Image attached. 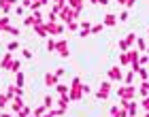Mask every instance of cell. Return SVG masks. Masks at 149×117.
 <instances>
[{"label": "cell", "mask_w": 149, "mask_h": 117, "mask_svg": "<svg viewBox=\"0 0 149 117\" xmlns=\"http://www.w3.org/2000/svg\"><path fill=\"white\" fill-rule=\"evenodd\" d=\"M139 64H141V66L149 64V56H141V58H139Z\"/></svg>", "instance_id": "obj_40"}, {"label": "cell", "mask_w": 149, "mask_h": 117, "mask_svg": "<svg viewBox=\"0 0 149 117\" xmlns=\"http://www.w3.org/2000/svg\"><path fill=\"white\" fill-rule=\"evenodd\" d=\"M43 83H45L47 87H56V85L60 83V77H58L56 72H47V75H45V79H43Z\"/></svg>", "instance_id": "obj_7"}, {"label": "cell", "mask_w": 149, "mask_h": 117, "mask_svg": "<svg viewBox=\"0 0 149 117\" xmlns=\"http://www.w3.org/2000/svg\"><path fill=\"white\" fill-rule=\"evenodd\" d=\"M34 34H36V36H49V34H47L45 24H36V26H34Z\"/></svg>", "instance_id": "obj_15"}, {"label": "cell", "mask_w": 149, "mask_h": 117, "mask_svg": "<svg viewBox=\"0 0 149 117\" xmlns=\"http://www.w3.org/2000/svg\"><path fill=\"white\" fill-rule=\"evenodd\" d=\"M15 6H17V0H0V11H2L4 15H6V13H11Z\"/></svg>", "instance_id": "obj_8"}, {"label": "cell", "mask_w": 149, "mask_h": 117, "mask_svg": "<svg viewBox=\"0 0 149 117\" xmlns=\"http://www.w3.org/2000/svg\"><path fill=\"white\" fill-rule=\"evenodd\" d=\"M119 62H121V66L130 64V56H128V51H121V53H119Z\"/></svg>", "instance_id": "obj_19"}, {"label": "cell", "mask_w": 149, "mask_h": 117, "mask_svg": "<svg viewBox=\"0 0 149 117\" xmlns=\"http://www.w3.org/2000/svg\"><path fill=\"white\" fill-rule=\"evenodd\" d=\"M104 28V24H96V26H92V34H98V32H102Z\"/></svg>", "instance_id": "obj_35"}, {"label": "cell", "mask_w": 149, "mask_h": 117, "mask_svg": "<svg viewBox=\"0 0 149 117\" xmlns=\"http://www.w3.org/2000/svg\"><path fill=\"white\" fill-rule=\"evenodd\" d=\"M56 51H58L62 58H70V47H68V40H66V38H60L58 43H56Z\"/></svg>", "instance_id": "obj_4"}, {"label": "cell", "mask_w": 149, "mask_h": 117, "mask_svg": "<svg viewBox=\"0 0 149 117\" xmlns=\"http://www.w3.org/2000/svg\"><path fill=\"white\" fill-rule=\"evenodd\" d=\"M19 70H22V60H13V64H11V68H9V72L17 75Z\"/></svg>", "instance_id": "obj_16"}, {"label": "cell", "mask_w": 149, "mask_h": 117, "mask_svg": "<svg viewBox=\"0 0 149 117\" xmlns=\"http://www.w3.org/2000/svg\"><path fill=\"white\" fill-rule=\"evenodd\" d=\"M13 60H15V58H13V53H11V51H6L4 56H2V60H0V68L9 70V68H11V64H13Z\"/></svg>", "instance_id": "obj_10"}, {"label": "cell", "mask_w": 149, "mask_h": 117, "mask_svg": "<svg viewBox=\"0 0 149 117\" xmlns=\"http://www.w3.org/2000/svg\"><path fill=\"white\" fill-rule=\"evenodd\" d=\"M56 43H58V40L47 38V51H56Z\"/></svg>", "instance_id": "obj_30"}, {"label": "cell", "mask_w": 149, "mask_h": 117, "mask_svg": "<svg viewBox=\"0 0 149 117\" xmlns=\"http://www.w3.org/2000/svg\"><path fill=\"white\" fill-rule=\"evenodd\" d=\"M58 13H53V11H49V15H47V22H58Z\"/></svg>", "instance_id": "obj_36"}, {"label": "cell", "mask_w": 149, "mask_h": 117, "mask_svg": "<svg viewBox=\"0 0 149 117\" xmlns=\"http://www.w3.org/2000/svg\"><path fill=\"white\" fill-rule=\"evenodd\" d=\"M6 32L13 34V36H19V28H13V26H9V28H6Z\"/></svg>", "instance_id": "obj_37"}, {"label": "cell", "mask_w": 149, "mask_h": 117, "mask_svg": "<svg viewBox=\"0 0 149 117\" xmlns=\"http://www.w3.org/2000/svg\"><path fill=\"white\" fill-rule=\"evenodd\" d=\"M47 2H49V0H34V4H32V6H30V9H32V11H38V9H40V6H45Z\"/></svg>", "instance_id": "obj_22"}, {"label": "cell", "mask_w": 149, "mask_h": 117, "mask_svg": "<svg viewBox=\"0 0 149 117\" xmlns=\"http://www.w3.org/2000/svg\"><path fill=\"white\" fill-rule=\"evenodd\" d=\"M9 26H11V19L9 17H0V32H6Z\"/></svg>", "instance_id": "obj_17"}, {"label": "cell", "mask_w": 149, "mask_h": 117, "mask_svg": "<svg viewBox=\"0 0 149 117\" xmlns=\"http://www.w3.org/2000/svg\"><path fill=\"white\" fill-rule=\"evenodd\" d=\"M128 17H130V15H128V11H121V15H119L117 19H121V22H128Z\"/></svg>", "instance_id": "obj_44"}, {"label": "cell", "mask_w": 149, "mask_h": 117, "mask_svg": "<svg viewBox=\"0 0 149 117\" xmlns=\"http://www.w3.org/2000/svg\"><path fill=\"white\" fill-rule=\"evenodd\" d=\"M9 102H11L9 96H6V94H0V109H4L6 104H9Z\"/></svg>", "instance_id": "obj_25"}, {"label": "cell", "mask_w": 149, "mask_h": 117, "mask_svg": "<svg viewBox=\"0 0 149 117\" xmlns=\"http://www.w3.org/2000/svg\"><path fill=\"white\" fill-rule=\"evenodd\" d=\"M56 92H58L60 96H62V94H68V92H70V85H62V83H58V85H56Z\"/></svg>", "instance_id": "obj_18"}, {"label": "cell", "mask_w": 149, "mask_h": 117, "mask_svg": "<svg viewBox=\"0 0 149 117\" xmlns=\"http://www.w3.org/2000/svg\"><path fill=\"white\" fill-rule=\"evenodd\" d=\"M17 47H19V43H17V40H13V43H9V45H6V49H9V51H15Z\"/></svg>", "instance_id": "obj_39"}, {"label": "cell", "mask_w": 149, "mask_h": 117, "mask_svg": "<svg viewBox=\"0 0 149 117\" xmlns=\"http://www.w3.org/2000/svg\"><path fill=\"white\" fill-rule=\"evenodd\" d=\"M134 43H136V34H134V32H128V34H126V38H124V40H119V49H121V51H128Z\"/></svg>", "instance_id": "obj_5"}, {"label": "cell", "mask_w": 149, "mask_h": 117, "mask_svg": "<svg viewBox=\"0 0 149 117\" xmlns=\"http://www.w3.org/2000/svg\"><path fill=\"white\" fill-rule=\"evenodd\" d=\"M68 6H72L74 11H83V6H85V0H68Z\"/></svg>", "instance_id": "obj_14"}, {"label": "cell", "mask_w": 149, "mask_h": 117, "mask_svg": "<svg viewBox=\"0 0 149 117\" xmlns=\"http://www.w3.org/2000/svg\"><path fill=\"white\" fill-rule=\"evenodd\" d=\"M34 4V0H24V6H32Z\"/></svg>", "instance_id": "obj_48"}, {"label": "cell", "mask_w": 149, "mask_h": 117, "mask_svg": "<svg viewBox=\"0 0 149 117\" xmlns=\"http://www.w3.org/2000/svg\"><path fill=\"white\" fill-rule=\"evenodd\" d=\"M109 94H111V83H102L98 87V92H96V98L98 100H107V98H109Z\"/></svg>", "instance_id": "obj_6"}, {"label": "cell", "mask_w": 149, "mask_h": 117, "mask_svg": "<svg viewBox=\"0 0 149 117\" xmlns=\"http://www.w3.org/2000/svg\"><path fill=\"white\" fill-rule=\"evenodd\" d=\"M136 109H139V107H136V102H132V100H130V104H128L126 111H128V115H136Z\"/></svg>", "instance_id": "obj_26"}, {"label": "cell", "mask_w": 149, "mask_h": 117, "mask_svg": "<svg viewBox=\"0 0 149 117\" xmlns=\"http://www.w3.org/2000/svg\"><path fill=\"white\" fill-rule=\"evenodd\" d=\"M117 96L124 98V100H132L134 96H136V87H134V85H121L117 89Z\"/></svg>", "instance_id": "obj_3"}, {"label": "cell", "mask_w": 149, "mask_h": 117, "mask_svg": "<svg viewBox=\"0 0 149 117\" xmlns=\"http://www.w3.org/2000/svg\"><path fill=\"white\" fill-rule=\"evenodd\" d=\"M128 56H130V64L139 62V49H136V51H134V49H132V51H128Z\"/></svg>", "instance_id": "obj_27"}, {"label": "cell", "mask_w": 149, "mask_h": 117, "mask_svg": "<svg viewBox=\"0 0 149 117\" xmlns=\"http://www.w3.org/2000/svg\"><path fill=\"white\" fill-rule=\"evenodd\" d=\"M13 11H15V15H17V17H22V15H24V11H26V6H24V4H17Z\"/></svg>", "instance_id": "obj_32"}, {"label": "cell", "mask_w": 149, "mask_h": 117, "mask_svg": "<svg viewBox=\"0 0 149 117\" xmlns=\"http://www.w3.org/2000/svg\"><path fill=\"white\" fill-rule=\"evenodd\" d=\"M141 107H143L145 111H149V96H145V98H143V102H141Z\"/></svg>", "instance_id": "obj_42"}, {"label": "cell", "mask_w": 149, "mask_h": 117, "mask_svg": "<svg viewBox=\"0 0 149 117\" xmlns=\"http://www.w3.org/2000/svg\"><path fill=\"white\" fill-rule=\"evenodd\" d=\"M24 107H26V102H24V96H15V98L11 100V109H13L15 113H19Z\"/></svg>", "instance_id": "obj_9"}, {"label": "cell", "mask_w": 149, "mask_h": 117, "mask_svg": "<svg viewBox=\"0 0 149 117\" xmlns=\"http://www.w3.org/2000/svg\"><path fill=\"white\" fill-rule=\"evenodd\" d=\"M17 115H19V117H30V115H32V109H28V107H24V109H22V111H19Z\"/></svg>", "instance_id": "obj_31"}, {"label": "cell", "mask_w": 149, "mask_h": 117, "mask_svg": "<svg viewBox=\"0 0 149 117\" xmlns=\"http://www.w3.org/2000/svg\"><path fill=\"white\" fill-rule=\"evenodd\" d=\"M64 72H66L64 68H56V75H58V77H64Z\"/></svg>", "instance_id": "obj_46"}, {"label": "cell", "mask_w": 149, "mask_h": 117, "mask_svg": "<svg viewBox=\"0 0 149 117\" xmlns=\"http://www.w3.org/2000/svg\"><path fill=\"white\" fill-rule=\"evenodd\" d=\"M43 104H45L47 111H51V109H53V98H51V96H45V98H43Z\"/></svg>", "instance_id": "obj_21"}, {"label": "cell", "mask_w": 149, "mask_h": 117, "mask_svg": "<svg viewBox=\"0 0 149 117\" xmlns=\"http://www.w3.org/2000/svg\"><path fill=\"white\" fill-rule=\"evenodd\" d=\"M139 77H141V79H143V81H147V79H149V72L145 70V68H143V66H141V68H139Z\"/></svg>", "instance_id": "obj_33"}, {"label": "cell", "mask_w": 149, "mask_h": 117, "mask_svg": "<svg viewBox=\"0 0 149 117\" xmlns=\"http://www.w3.org/2000/svg\"><path fill=\"white\" fill-rule=\"evenodd\" d=\"M145 117H149V111H147V115H145Z\"/></svg>", "instance_id": "obj_52"}, {"label": "cell", "mask_w": 149, "mask_h": 117, "mask_svg": "<svg viewBox=\"0 0 149 117\" xmlns=\"http://www.w3.org/2000/svg\"><path fill=\"white\" fill-rule=\"evenodd\" d=\"M109 79H111V81H121V79H124V72H121L119 66L109 68Z\"/></svg>", "instance_id": "obj_11"}, {"label": "cell", "mask_w": 149, "mask_h": 117, "mask_svg": "<svg viewBox=\"0 0 149 117\" xmlns=\"http://www.w3.org/2000/svg\"><path fill=\"white\" fill-rule=\"evenodd\" d=\"M124 81H126L128 85H132V81H134V70H132V72H128V75H124Z\"/></svg>", "instance_id": "obj_34"}, {"label": "cell", "mask_w": 149, "mask_h": 117, "mask_svg": "<svg viewBox=\"0 0 149 117\" xmlns=\"http://www.w3.org/2000/svg\"><path fill=\"white\" fill-rule=\"evenodd\" d=\"M147 36H149V30H147Z\"/></svg>", "instance_id": "obj_54"}, {"label": "cell", "mask_w": 149, "mask_h": 117, "mask_svg": "<svg viewBox=\"0 0 149 117\" xmlns=\"http://www.w3.org/2000/svg\"><path fill=\"white\" fill-rule=\"evenodd\" d=\"M24 81H26V77H24V72L19 70V72L15 75V85H19V87H22V85H24Z\"/></svg>", "instance_id": "obj_24"}, {"label": "cell", "mask_w": 149, "mask_h": 117, "mask_svg": "<svg viewBox=\"0 0 149 117\" xmlns=\"http://www.w3.org/2000/svg\"><path fill=\"white\" fill-rule=\"evenodd\" d=\"M134 4H136V0H128V2H126V6H128V9H130V6H134Z\"/></svg>", "instance_id": "obj_47"}, {"label": "cell", "mask_w": 149, "mask_h": 117, "mask_svg": "<svg viewBox=\"0 0 149 117\" xmlns=\"http://www.w3.org/2000/svg\"><path fill=\"white\" fill-rule=\"evenodd\" d=\"M32 113H34V115H38V117H43V115L47 113V109H45V104H40V107H36Z\"/></svg>", "instance_id": "obj_28"}, {"label": "cell", "mask_w": 149, "mask_h": 117, "mask_svg": "<svg viewBox=\"0 0 149 117\" xmlns=\"http://www.w3.org/2000/svg\"><path fill=\"white\" fill-rule=\"evenodd\" d=\"M66 28H68L70 32H77V30L81 28V26H79V22H77V19H72V22H68V24H66Z\"/></svg>", "instance_id": "obj_20"}, {"label": "cell", "mask_w": 149, "mask_h": 117, "mask_svg": "<svg viewBox=\"0 0 149 117\" xmlns=\"http://www.w3.org/2000/svg\"><path fill=\"white\" fill-rule=\"evenodd\" d=\"M70 96L68 94H62V96H60V98H58V109H62V111L66 113V109H68V104H70Z\"/></svg>", "instance_id": "obj_12"}, {"label": "cell", "mask_w": 149, "mask_h": 117, "mask_svg": "<svg viewBox=\"0 0 149 117\" xmlns=\"http://www.w3.org/2000/svg\"><path fill=\"white\" fill-rule=\"evenodd\" d=\"M147 53H149V47H147Z\"/></svg>", "instance_id": "obj_53"}, {"label": "cell", "mask_w": 149, "mask_h": 117, "mask_svg": "<svg viewBox=\"0 0 149 117\" xmlns=\"http://www.w3.org/2000/svg\"><path fill=\"white\" fill-rule=\"evenodd\" d=\"M64 26L66 24H60V22H45V28L49 36H56V34H64Z\"/></svg>", "instance_id": "obj_2"}, {"label": "cell", "mask_w": 149, "mask_h": 117, "mask_svg": "<svg viewBox=\"0 0 149 117\" xmlns=\"http://www.w3.org/2000/svg\"><path fill=\"white\" fill-rule=\"evenodd\" d=\"M136 47H139V51H147V43L143 38H136Z\"/></svg>", "instance_id": "obj_29"}, {"label": "cell", "mask_w": 149, "mask_h": 117, "mask_svg": "<svg viewBox=\"0 0 149 117\" xmlns=\"http://www.w3.org/2000/svg\"><path fill=\"white\" fill-rule=\"evenodd\" d=\"M126 2H128V0H117V4H119V6H126Z\"/></svg>", "instance_id": "obj_49"}, {"label": "cell", "mask_w": 149, "mask_h": 117, "mask_svg": "<svg viewBox=\"0 0 149 117\" xmlns=\"http://www.w3.org/2000/svg\"><path fill=\"white\" fill-rule=\"evenodd\" d=\"M119 111H121V107H113L111 109V117H119Z\"/></svg>", "instance_id": "obj_41"}, {"label": "cell", "mask_w": 149, "mask_h": 117, "mask_svg": "<svg viewBox=\"0 0 149 117\" xmlns=\"http://www.w3.org/2000/svg\"><path fill=\"white\" fill-rule=\"evenodd\" d=\"M22 58H24V60H32V51H30V49H24V51H22Z\"/></svg>", "instance_id": "obj_38"}, {"label": "cell", "mask_w": 149, "mask_h": 117, "mask_svg": "<svg viewBox=\"0 0 149 117\" xmlns=\"http://www.w3.org/2000/svg\"><path fill=\"white\" fill-rule=\"evenodd\" d=\"M90 2H92V4H102V6H107L111 0H90Z\"/></svg>", "instance_id": "obj_43"}, {"label": "cell", "mask_w": 149, "mask_h": 117, "mask_svg": "<svg viewBox=\"0 0 149 117\" xmlns=\"http://www.w3.org/2000/svg\"><path fill=\"white\" fill-rule=\"evenodd\" d=\"M53 4H60V6H62V9H64V6L68 4V0H53Z\"/></svg>", "instance_id": "obj_45"}, {"label": "cell", "mask_w": 149, "mask_h": 117, "mask_svg": "<svg viewBox=\"0 0 149 117\" xmlns=\"http://www.w3.org/2000/svg\"><path fill=\"white\" fill-rule=\"evenodd\" d=\"M68 96H70V100H72V102H79V100L85 96V94H83V83H81V79H79V77H74V79H72Z\"/></svg>", "instance_id": "obj_1"}, {"label": "cell", "mask_w": 149, "mask_h": 117, "mask_svg": "<svg viewBox=\"0 0 149 117\" xmlns=\"http://www.w3.org/2000/svg\"><path fill=\"white\" fill-rule=\"evenodd\" d=\"M15 94H17V85H9V87H6V96H9L11 100L15 98Z\"/></svg>", "instance_id": "obj_23"}, {"label": "cell", "mask_w": 149, "mask_h": 117, "mask_svg": "<svg viewBox=\"0 0 149 117\" xmlns=\"http://www.w3.org/2000/svg\"><path fill=\"white\" fill-rule=\"evenodd\" d=\"M104 26H109V28L117 26V15H113V13H107V15H104Z\"/></svg>", "instance_id": "obj_13"}, {"label": "cell", "mask_w": 149, "mask_h": 117, "mask_svg": "<svg viewBox=\"0 0 149 117\" xmlns=\"http://www.w3.org/2000/svg\"><path fill=\"white\" fill-rule=\"evenodd\" d=\"M30 117H38V115H34V113H32V115H30Z\"/></svg>", "instance_id": "obj_51"}, {"label": "cell", "mask_w": 149, "mask_h": 117, "mask_svg": "<svg viewBox=\"0 0 149 117\" xmlns=\"http://www.w3.org/2000/svg\"><path fill=\"white\" fill-rule=\"evenodd\" d=\"M0 117H11L9 113H0Z\"/></svg>", "instance_id": "obj_50"}]
</instances>
